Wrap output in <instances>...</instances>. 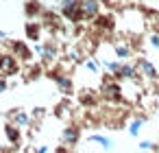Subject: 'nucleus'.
Listing matches in <instances>:
<instances>
[{"label":"nucleus","instance_id":"nucleus-1","mask_svg":"<svg viewBox=\"0 0 159 153\" xmlns=\"http://www.w3.org/2000/svg\"><path fill=\"white\" fill-rule=\"evenodd\" d=\"M81 11H83V16L92 18V16L98 13V2H96V0H85V2L81 5Z\"/></svg>","mask_w":159,"mask_h":153}]
</instances>
